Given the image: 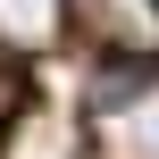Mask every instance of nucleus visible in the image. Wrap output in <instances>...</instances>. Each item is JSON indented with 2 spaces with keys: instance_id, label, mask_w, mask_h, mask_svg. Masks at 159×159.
<instances>
[{
  "instance_id": "nucleus-1",
  "label": "nucleus",
  "mask_w": 159,
  "mask_h": 159,
  "mask_svg": "<svg viewBox=\"0 0 159 159\" xmlns=\"http://www.w3.org/2000/svg\"><path fill=\"white\" fill-rule=\"evenodd\" d=\"M67 25L92 34L101 50H126V59L159 50V0H67Z\"/></svg>"
},
{
  "instance_id": "nucleus-2",
  "label": "nucleus",
  "mask_w": 159,
  "mask_h": 159,
  "mask_svg": "<svg viewBox=\"0 0 159 159\" xmlns=\"http://www.w3.org/2000/svg\"><path fill=\"white\" fill-rule=\"evenodd\" d=\"M67 34V0H0V50H50Z\"/></svg>"
},
{
  "instance_id": "nucleus-3",
  "label": "nucleus",
  "mask_w": 159,
  "mask_h": 159,
  "mask_svg": "<svg viewBox=\"0 0 159 159\" xmlns=\"http://www.w3.org/2000/svg\"><path fill=\"white\" fill-rule=\"evenodd\" d=\"M134 143H143V151L159 159V84L143 92V101H134Z\"/></svg>"
}]
</instances>
